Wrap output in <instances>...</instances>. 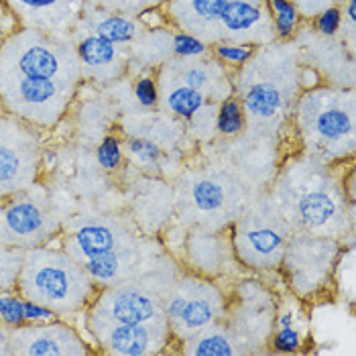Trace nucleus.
Segmentation results:
<instances>
[{"label": "nucleus", "mask_w": 356, "mask_h": 356, "mask_svg": "<svg viewBox=\"0 0 356 356\" xmlns=\"http://www.w3.org/2000/svg\"><path fill=\"white\" fill-rule=\"evenodd\" d=\"M273 202L281 214L300 232L320 236L344 234L346 193L342 179L332 177L326 163L305 157L287 165L275 181Z\"/></svg>", "instance_id": "obj_1"}, {"label": "nucleus", "mask_w": 356, "mask_h": 356, "mask_svg": "<svg viewBox=\"0 0 356 356\" xmlns=\"http://www.w3.org/2000/svg\"><path fill=\"white\" fill-rule=\"evenodd\" d=\"M96 289L82 265L63 248L41 245L25 250L17 291L25 300L49 305L57 318L70 320L86 312Z\"/></svg>", "instance_id": "obj_2"}, {"label": "nucleus", "mask_w": 356, "mask_h": 356, "mask_svg": "<svg viewBox=\"0 0 356 356\" xmlns=\"http://www.w3.org/2000/svg\"><path fill=\"white\" fill-rule=\"evenodd\" d=\"M298 133L309 157L332 163L355 151V94L320 86L305 90L296 106Z\"/></svg>", "instance_id": "obj_3"}, {"label": "nucleus", "mask_w": 356, "mask_h": 356, "mask_svg": "<svg viewBox=\"0 0 356 356\" xmlns=\"http://www.w3.org/2000/svg\"><path fill=\"white\" fill-rule=\"evenodd\" d=\"M0 72L67 82H78L82 78L76 49L37 29H23L6 37L0 45Z\"/></svg>", "instance_id": "obj_4"}, {"label": "nucleus", "mask_w": 356, "mask_h": 356, "mask_svg": "<svg viewBox=\"0 0 356 356\" xmlns=\"http://www.w3.org/2000/svg\"><path fill=\"white\" fill-rule=\"evenodd\" d=\"M291 224L281 214L273 197H261L241 212L232 228V252L250 269L267 271L281 265Z\"/></svg>", "instance_id": "obj_5"}, {"label": "nucleus", "mask_w": 356, "mask_h": 356, "mask_svg": "<svg viewBox=\"0 0 356 356\" xmlns=\"http://www.w3.org/2000/svg\"><path fill=\"white\" fill-rule=\"evenodd\" d=\"M163 314L171 336L184 342L226 318L228 305L208 277L188 275L177 279L165 296Z\"/></svg>", "instance_id": "obj_6"}, {"label": "nucleus", "mask_w": 356, "mask_h": 356, "mask_svg": "<svg viewBox=\"0 0 356 356\" xmlns=\"http://www.w3.org/2000/svg\"><path fill=\"white\" fill-rule=\"evenodd\" d=\"M76 83L0 72V100L10 114L35 127H54L72 102Z\"/></svg>", "instance_id": "obj_7"}, {"label": "nucleus", "mask_w": 356, "mask_h": 356, "mask_svg": "<svg viewBox=\"0 0 356 356\" xmlns=\"http://www.w3.org/2000/svg\"><path fill=\"white\" fill-rule=\"evenodd\" d=\"M342 248L330 236L296 230L283 252L281 265L298 298H312L328 285Z\"/></svg>", "instance_id": "obj_8"}, {"label": "nucleus", "mask_w": 356, "mask_h": 356, "mask_svg": "<svg viewBox=\"0 0 356 356\" xmlns=\"http://www.w3.org/2000/svg\"><path fill=\"white\" fill-rule=\"evenodd\" d=\"M241 70L236 92L247 122L271 124L285 112L291 100V76L285 74L283 65L277 67V63H269V54L263 61H248Z\"/></svg>", "instance_id": "obj_9"}, {"label": "nucleus", "mask_w": 356, "mask_h": 356, "mask_svg": "<svg viewBox=\"0 0 356 356\" xmlns=\"http://www.w3.org/2000/svg\"><path fill=\"white\" fill-rule=\"evenodd\" d=\"M59 230L55 214L45 197L13 193L0 197V245L27 250L49 245Z\"/></svg>", "instance_id": "obj_10"}, {"label": "nucleus", "mask_w": 356, "mask_h": 356, "mask_svg": "<svg viewBox=\"0 0 356 356\" xmlns=\"http://www.w3.org/2000/svg\"><path fill=\"white\" fill-rule=\"evenodd\" d=\"M88 318L116 322V324L167 322L159 293L131 279L104 287L102 293H96V298L92 300V307L88 312Z\"/></svg>", "instance_id": "obj_11"}, {"label": "nucleus", "mask_w": 356, "mask_h": 356, "mask_svg": "<svg viewBox=\"0 0 356 356\" xmlns=\"http://www.w3.org/2000/svg\"><path fill=\"white\" fill-rule=\"evenodd\" d=\"M0 342L4 355L21 356H80L90 355L86 340L59 320L49 324H25L21 328L0 326Z\"/></svg>", "instance_id": "obj_12"}, {"label": "nucleus", "mask_w": 356, "mask_h": 356, "mask_svg": "<svg viewBox=\"0 0 356 356\" xmlns=\"http://www.w3.org/2000/svg\"><path fill=\"white\" fill-rule=\"evenodd\" d=\"M37 151L33 137L17 120H0V197L23 192L35 181Z\"/></svg>", "instance_id": "obj_13"}, {"label": "nucleus", "mask_w": 356, "mask_h": 356, "mask_svg": "<svg viewBox=\"0 0 356 356\" xmlns=\"http://www.w3.org/2000/svg\"><path fill=\"white\" fill-rule=\"evenodd\" d=\"M88 326L98 338V344L104 353L118 356H145L159 353V346L171 336L167 322L116 324L88 318Z\"/></svg>", "instance_id": "obj_14"}, {"label": "nucleus", "mask_w": 356, "mask_h": 356, "mask_svg": "<svg viewBox=\"0 0 356 356\" xmlns=\"http://www.w3.org/2000/svg\"><path fill=\"white\" fill-rule=\"evenodd\" d=\"M188 208L200 220H206V230L212 222L226 218L228 212L236 210L241 202V192L236 179H230L226 173L208 171L197 173L188 186Z\"/></svg>", "instance_id": "obj_15"}, {"label": "nucleus", "mask_w": 356, "mask_h": 356, "mask_svg": "<svg viewBox=\"0 0 356 356\" xmlns=\"http://www.w3.org/2000/svg\"><path fill=\"white\" fill-rule=\"evenodd\" d=\"M61 243V248L82 265L98 254L131 247L133 238L114 220H90L70 230Z\"/></svg>", "instance_id": "obj_16"}, {"label": "nucleus", "mask_w": 356, "mask_h": 356, "mask_svg": "<svg viewBox=\"0 0 356 356\" xmlns=\"http://www.w3.org/2000/svg\"><path fill=\"white\" fill-rule=\"evenodd\" d=\"M222 41L230 43H250L269 41L275 37L269 8L263 0H228L220 17Z\"/></svg>", "instance_id": "obj_17"}, {"label": "nucleus", "mask_w": 356, "mask_h": 356, "mask_svg": "<svg viewBox=\"0 0 356 356\" xmlns=\"http://www.w3.org/2000/svg\"><path fill=\"white\" fill-rule=\"evenodd\" d=\"M224 65L214 61H204V57L181 59L179 63H167L161 70V82L181 83L190 86L193 90L202 92L206 100H224L232 92V83L228 80V74L222 70Z\"/></svg>", "instance_id": "obj_18"}, {"label": "nucleus", "mask_w": 356, "mask_h": 356, "mask_svg": "<svg viewBox=\"0 0 356 356\" xmlns=\"http://www.w3.org/2000/svg\"><path fill=\"white\" fill-rule=\"evenodd\" d=\"M6 8L27 29L43 33H61L70 27L80 10L82 0H4Z\"/></svg>", "instance_id": "obj_19"}, {"label": "nucleus", "mask_w": 356, "mask_h": 356, "mask_svg": "<svg viewBox=\"0 0 356 356\" xmlns=\"http://www.w3.org/2000/svg\"><path fill=\"white\" fill-rule=\"evenodd\" d=\"M228 0H171L169 13L175 23L188 29L186 33H195V37L222 41L220 17L226 8Z\"/></svg>", "instance_id": "obj_20"}, {"label": "nucleus", "mask_w": 356, "mask_h": 356, "mask_svg": "<svg viewBox=\"0 0 356 356\" xmlns=\"http://www.w3.org/2000/svg\"><path fill=\"white\" fill-rule=\"evenodd\" d=\"M76 55L82 65V74H92L96 80L106 82L110 78L118 76L122 70V55L118 51V45L110 43L106 39L86 33L76 45Z\"/></svg>", "instance_id": "obj_21"}, {"label": "nucleus", "mask_w": 356, "mask_h": 356, "mask_svg": "<svg viewBox=\"0 0 356 356\" xmlns=\"http://www.w3.org/2000/svg\"><path fill=\"white\" fill-rule=\"evenodd\" d=\"M228 241H222L218 232L195 230L188 241V261L200 277H218L224 271L228 250Z\"/></svg>", "instance_id": "obj_22"}, {"label": "nucleus", "mask_w": 356, "mask_h": 356, "mask_svg": "<svg viewBox=\"0 0 356 356\" xmlns=\"http://www.w3.org/2000/svg\"><path fill=\"white\" fill-rule=\"evenodd\" d=\"M238 340L228 326L212 324L210 328L202 330L192 338L184 340V353L195 356H230L245 353L238 348Z\"/></svg>", "instance_id": "obj_23"}, {"label": "nucleus", "mask_w": 356, "mask_h": 356, "mask_svg": "<svg viewBox=\"0 0 356 356\" xmlns=\"http://www.w3.org/2000/svg\"><path fill=\"white\" fill-rule=\"evenodd\" d=\"M90 33L106 39L114 45L133 43L138 35V23L124 13H108V10H94L86 17Z\"/></svg>", "instance_id": "obj_24"}, {"label": "nucleus", "mask_w": 356, "mask_h": 356, "mask_svg": "<svg viewBox=\"0 0 356 356\" xmlns=\"http://www.w3.org/2000/svg\"><path fill=\"white\" fill-rule=\"evenodd\" d=\"M165 90L163 106L169 114L181 118V120H190L197 110L202 108L208 100L202 92L193 90L190 86H181V83H161Z\"/></svg>", "instance_id": "obj_25"}, {"label": "nucleus", "mask_w": 356, "mask_h": 356, "mask_svg": "<svg viewBox=\"0 0 356 356\" xmlns=\"http://www.w3.org/2000/svg\"><path fill=\"white\" fill-rule=\"evenodd\" d=\"M267 8L275 37L281 41L293 39L302 25V13L298 6L291 0H267Z\"/></svg>", "instance_id": "obj_26"}, {"label": "nucleus", "mask_w": 356, "mask_h": 356, "mask_svg": "<svg viewBox=\"0 0 356 356\" xmlns=\"http://www.w3.org/2000/svg\"><path fill=\"white\" fill-rule=\"evenodd\" d=\"M247 129V114L238 98H224L216 110V131L222 137H238Z\"/></svg>", "instance_id": "obj_27"}, {"label": "nucleus", "mask_w": 356, "mask_h": 356, "mask_svg": "<svg viewBox=\"0 0 356 356\" xmlns=\"http://www.w3.org/2000/svg\"><path fill=\"white\" fill-rule=\"evenodd\" d=\"M124 155L131 157V161L145 169L159 167L165 157V151L159 143L149 137H131L124 143Z\"/></svg>", "instance_id": "obj_28"}, {"label": "nucleus", "mask_w": 356, "mask_h": 356, "mask_svg": "<svg viewBox=\"0 0 356 356\" xmlns=\"http://www.w3.org/2000/svg\"><path fill=\"white\" fill-rule=\"evenodd\" d=\"M214 59L222 63L224 67L241 70L248 61L257 55L254 43H230V41H220L212 47Z\"/></svg>", "instance_id": "obj_29"}, {"label": "nucleus", "mask_w": 356, "mask_h": 356, "mask_svg": "<svg viewBox=\"0 0 356 356\" xmlns=\"http://www.w3.org/2000/svg\"><path fill=\"white\" fill-rule=\"evenodd\" d=\"M25 298L17 289H0V326H25Z\"/></svg>", "instance_id": "obj_30"}, {"label": "nucleus", "mask_w": 356, "mask_h": 356, "mask_svg": "<svg viewBox=\"0 0 356 356\" xmlns=\"http://www.w3.org/2000/svg\"><path fill=\"white\" fill-rule=\"evenodd\" d=\"M25 250L0 245V289H17Z\"/></svg>", "instance_id": "obj_31"}, {"label": "nucleus", "mask_w": 356, "mask_h": 356, "mask_svg": "<svg viewBox=\"0 0 356 356\" xmlns=\"http://www.w3.org/2000/svg\"><path fill=\"white\" fill-rule=\"evenodd\" d=\"M96 163L102 171L114 173L124 165V145L116 135H108L96 147Z\"/></svg>", "instance_id": "obj_32"}, {"label": "nucleus", "mask_w": 356, "mask_h": 356, "mask_svg": "<svg viewBox=\"0 0 356 356\" xmlns=\"http://www.w3.org/2000/svg\"><path fill=\"white\" fill-rule=\"evenodd\" d=\"M208 43L200 37L186 31H177L171 35V54L179 59H193V57H204L208 54Z\"/></svg>", "instance_id": "obj_33"}, {"label": "nucleus", "mask_w": 356, "mask_h": 356, "mask_svg": "<svg viewBox=\"0 0 356 356\" xmlns=\"http://www.w3.org/2000/svg\"><path fill=\"white\" fill-rule=\"evenodd\" d=\"M305 344V334L302 328L289 326V328H275L271 336V350L281 355L300 353Z\"/></svg>", "instance_id": "obj_34"}, {"label": "nucleus", "mask_w": 356, "mask_h": 356, "mask_svg": "<svg viewBox=\"0 0 356 356\" xmlns=\"http://www.w3.org/2000/svg\"><path fill=\"white\" fill-rule=\"evenodd\" d=\"M314 29L318 31V35H322L326 39L336 37L342 29V8L336 4L322 8L314 19Z\"/></svg>", "instance_id": "obj_35"}, {"label": "nucleus", "mask_w": 356, "mask_h": 356, "mask_svg": "<svg viewBox=\"0 0 356 356\" xmlns=\"http://www.w3.org/2000/svg\"><path fill=\"white\" fill-rule=\"evenodd\" d=\"M216 110H218L216 104L206 102V104H204V106L197 110L192 118L188 120L195 137L208 138L212 133H214V131H216Z\"/></svg>", "instance_id": "obj_36"}, {"label": "nucleus", "mask_w": 356, "mask_h": 356, "mask_svg": "<svg viewBox=\"0 0 356 356\" xmlns=\"http://www.w3.org/2000/svg\"><path fill=\"white\" fill-rule=\"evenodd\" d=\"M135 98L143 108H155L159 104V86L153 76H140L133 86Z\"/></svg>", "instance_id": "obj_37"}, {"label": "nucleus", "mask_w": 356, "mask_h": 356, "mask_svg": "<svg viewBox=\"0 0 356 356\" xmlns=\"http://www.w3.org/2000/svg\"><path fill=\"white\" fill-rule=\"evenodd\" d=\"M55 320H59V318L49 305L25 300V322L27 324H49Z\"/></svg>", "instance_id": "obj_38"}, {"label": "nucleus", "mask_w": 356, "mask_h": 356, "mask_svg": "<svg viewBox=\"0 0 356 356\" xmlns=\"http://www.w3.org/2000/svg\"><path fill=\"white\" fill-rule=\"evenodd\" d=\"M138 21H140L147 29L157 31V29H161L165 25L167 15H165L159 6H149V8H143V10L138 13Z\"/></svg>", "instance_id": "obj_39"}, {"label": "nucleus", "mask_w": 356, "mask_h": 356, "mask_svg": "<svg viewBox=\"0 0 356 356\" xmlns=\"http://www.w3.org/2000/svg\"><path fill=\"white\" fill-rule=\"evenodd\" d=\"M322 82H324V78H322V74L314 65H303V67H300L298 83L302 86L303 90H316V88L324 86Z\"/></svg>", "instance_id": "obj_40"}, {"label": "nucleus", "mask_w": 356, "mask_h": 356, "mask_svg": "<svg viewBox=\"0 0 356 356\" xmlns=\"http://www.w3.org/2000/svg\"><path fill=\"white\" fill-rule=\"evenodd\" d=\"M165 0H110V6L114 8H120L124 13H131V10H143V8H149V6H161Z\"/></svg>", "instance_id": "obj_41"}, {"label": "nucleus", "mask_w": 356, "mask_h": 356, "mask_svg": "<svg viewBox=\"0 0 356 356\" xmlns=\"http://www.w3.org/2000/svg\"><path fill=\"white\" fill-rule=\"evenodd\" d=\"M296 6H298V10L302 13V17L305 15L307 17V13H309V0H291ZM336 0H314L312 2V6H314V15H318L322 8H326V6H332Z\"/></svg>", "instance_id": "obj_42"}, {"label": "nucleus", "mask_w": 356, "mask_h": 356, "mask_svg": "<svg viewBox=\"0 0 356 356\" xmlns=\"http://www.w3.org/2000/svg\"><path fill=\"white\" fill-rule=\"evenodd\" d=\"M8 17H10V10H8V15H6V17H2V19H0V45L6 41V37H8V35H13V29L17 27V25H6V19H8Z\"/></svg>", "instance_id": "obj_43"}, {"label": "nucleus", "mask_w": 356, "mask_h": 356, "mask_svg": "<svg viewBox=\"0 0 356 356\" xmlns=\"http://www.w3.org/2000/svg\"><path fill=\"white\" fill-rule=\"evenodd\" d=\"M43 165H49V167H54L55 165V151H43Z\"/></svg>", "instance_id": "obj_44"}]
</instances>
